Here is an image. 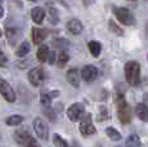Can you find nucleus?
Here are the masks:
<instances>
[{
    "label": "nucleus",
    "mask_w": 148,
    "mask_h": 147,
    "mask_svg": "<svg viewBox=\"0 0 148 147\" xmlns=\"http://www.w3.org/2000/svg\"><path fill=\"white\" fill-rule=\"evenodd\" d=\"M125 79L133 87L139 84V81H140V66L138 62L130 61L125 65Z\"/></svg>",
    "instance_id": "f257e3e1"
},
{
    "label": "nucleus",
    "mask_w": 148,
    "mask_h": 147,
    "mask_svg": "<svg viewBox=\"0 0 148 147\" xmlns=\"http://www.w3.org/2000/svg\"><path fill=\"white\" fill-rule=\"evenodd\" d=\"M116 104H117V116L120 119V121L122 124H129L132 121V116L133 112L130 106L126 103L124 95L119 94L117 98H116Z\"/></svg>",
    "instance_id": "f03ea898"
},
{
    "label": "nucleus",
    "mask_w": 148,
    "mask_h": 147,
    "mask_svg": "<svg viewBox=\"0 0 148 147\" xmlns=\"http://www.w3.org/2000/svg\"><path fill=\"white\" fill-rule=\"evenodd\" d=\"M113 13L117 17V19L121 22L122 25H126V26H132L135 23V18L132 14L129 9L126 8H113Z\"/></svg>",
    "instance_id": "7ed1b4c3"
},
{
    "label": "nucleus",
    "mask_w": 148,
    "mask_h": 147,
    "mask_svg": "<svg viewBox=\"0 0 148 147\" xmlns=\"http://www.w3.org/2000/svg\"><path fill=\"white\" fill-rule=\"evenodd\" d=\"M28 80L34 87H39L44 83L45 80V72L41 67H35L28 72Z\"/></svg>",
    "instance_id": "20e7f679"
},
{
    "label": "nucleus",
    "mask_w": 148,
    "mask_h": 147,
    "mask_svg": "<svg viewBox=\"0 0 148 147\" xmlns=\"http://www.w3.org/2000/svg\"><path fill=\"white\" fill-rule=\"evenodd\" d=\"M0 94L4 97L5 101L8 102H14L16 101V93L14 90L12 89L10 84H8L4 79L0 78Z\"/></svg>",
    "instance_id": "39448f33"
},
{
    "label": "nucleus",
    "mask_w": 148,
    "mask_h": 147,
    "mask_svg": "<svg viewBox=\"0 0 148 147\" xmlns=\"http://www.w3.org/2000/svg\"><path fill=\"white\" fill-rule=\"evenodd\" d=\"M84 115V106L81 103H73L67 110V116L71 121H79Z\"/></svg>",
    "instance_id": "423d86ee"
},
{
    "label": "nucleus",
    "mask_w": 148,
    "mask_h": 147,
    "mask_svg": "<svg viewBox=\"0 0 148 147\" xmlns=\"http://www.w3.org/2000/svg\"><path fill=\"white\" fill-rule=\"evenodd\" d=\"M80 132L82 135L88 137V135H92L95 133V128L93 125V121H92V116L90 115H85L84 119L81 120L80 123Z\"/></svg>",
    "instance_id": "0eeeda50"
},
{
    "label": "nucleus",
    "mask_w": 148,
    "mask_h": 147,
    "mask_svg": "<svg viewBox=\"0 0 148 147\" xmlns=\"http://www.w3.org/2000/svg\"><path fill=\"white\" fill-rule=\"evenodd\" d=\"M13 137H14V139H16L17 143H19V145H22L25 147H27L34 141V138L31 137V134L26 131V129H19V131H16L14 132V134H13Z\"/></svg>",
    "instance_id": "6e6552de"
},
{
    "label": "nucleus",
    "mask_w": 148,
    "mask_h": 147,
    "mask_svg": "<svg viewBox=\"0 0 148 147\" xmlns=\"http://www.w3.org/2000/svg\"><path fill=\"white\" fill-rule=\"evenodd\" d=\"M34 129H35L36 134L39 135V138L47 141L48 137H49V129H48V125L41 120V119H35L34 121Z\"/></svg>",
    "instance_id": "1a4fd4ad"
},
{
    "label": "nucleus",
    "mask_w": 148,
    "mask_h": 147,
    "mask_svg": "<svg viewBox=\"0 0 148 147\" xmlns=\"http://www.w3.org/2000/svg\"><path fill=\"white\" fill-rule=\"evenodd\" d=\"M81 78L84 79L86 83H92V81H94L95 79L98 78V70H97V67L93 66V65H88V66H85L81 71Z\"/></svg>",
    "instance_id": "9d476101"
},
{
    "label": "nucleus",
    "mask_w": 148,
    "mask_h": 147,
    "mask_svg": "<svg viewBox=\"0 0 148 147\" xmlns=\"http://www.w3.org/2000/svg\"><path fill=\"white\" fill-rule=\"evenodd\" d=\"M49 34V30L47 29H41V27H34L32 31H31V36H32V41L36 45H39L40 43L45 40V38Z\"/></svg>",
    "instance_id": "9b49d317"
},
{
    "label": "nucleus",
    "mask_w": 148,
    "mask_h": 147,
    "mask_svg": "<svg viewBox=\"0 0 148 147\" xmlns=\"http://www.w3.org/2000/svg\"><path fill=\"white\" fill-rule=\"evenodd\" d=\"M7 39L9 40V43L12 45H16L17 41L22 38V31L18 29H14V27H9L7 29Z\"/></svg>",
    "instance_id": "f8f14e48"
},
{
    "label": "nucleus",
    "mask_w": 148,
    "mask_h": 147,
    "mask_svg": "<svg viewBox=\"0 0 148 147\" xmlns=\"http://www.w3.org/2000/svg\"><path fill=\"white\" fill-rule=\"evenodd\" d=\"M67 80L71 85L73 87H79L80 85V71H79L76 67L70 69L67 72Z\"/></svg>",
    "instance_id": "ddd939ff"
},
{
    "label": "nucleus",
    "mask_w": 148,
    "mask_h": 147,
    "mask_svg": "<svg viewBox=\"0 0 148 147\" xmlns=\"http://www.w3.org/2000/svg\"><path fill=\"white\" fill-rule=\"evenodd\" d=\"M135 114L136 116L140 119L142 121L148 123V106L144 103H138L135 107Z\"/></svg>",
    "instance_id": "4468645a"
},
{
    "label": "nucleus",
    "mask_w": 148,
    "mask_h": 147,
    "mask_svg": "<svg viewBox=\"0 0 148 147\" xmlns=\"http://www.w3.org/2000/svg\"><path fill=\"white\" fill-rule=\"evenodd\" d=\"M31 17H32V21L35 23L40 25L42 21H44V17H45V10L40 7H36L31 10Z\"/></svg>",
    "instance_id": "2eb2a0df"
},
{
    "label": "nucleus",
    "mask_w": 148,
    "mask_h": 147,
    "mask_svg": "<svg viewBox=\"0 0 148 147\" xmlns=\"http://www.w3.org/2000/svg\"><path fill=\"white\" fill-rule=\"evenodd\" d=\"M67 29L70 32H72L73 35H79L82 31V23L79 19H71L67 23Z\"/></svg>",
    "instance_id": "dca6fc26"
},
{
    "label": "nucleus",
    "mask_w": 148,
    "mask_h": 147,
    "mask_svg": "<svg viewBox=\"0 0 148 147\" xmlns=\"http://www.w3.org/2000/svg\"><path fill=\"white\" fill-rule=\"evenodd\" d=\"M49 53H50L49 47H48V45H41V47H39L36 56H38V59L40 62H45V61H48V56H49Z\"/></svg>",
    "instance_id": "f3484780"
},
{
    "label": "nucleus",
    "mask_w": 148,
    "mask_h": 147,
    "mask_svg": "<svg viewBox=\"0 0 148 147\" xmlns=\"http://www.w3.org/2000/svg\"><path fill=\"white\" fill-rule=\"evenodd\" d=\"M125 147H142L140 139L136 134H132L127 137L126 142H125Z\"/></svg>",
    "instance_id": "a211bd4d"
},
{
    "label": "nucleus",
    "mask_w": 148,
    "mask_h": 147,
    "mask_svg": "<svg viewBox=\"0 0 148 147\" xmlns=\"http://www.w3.org/2000/svg\"><path fill=\"white\" fill-rule=\"evenodd\" d=\"M88 48H89L90 53H92L94 57H98L102 52V45L99 44L98 41H90V43L88 44Z\"/></svg>",
    "instance_id": "6ab92c4d"
},
{
    "label": "nucleus",
    "mask_w": 148,
    "mask_h": 147,
    "mask_svg": "<svg viewBox=\"0 0 148 147\" xmlns=\"http://www.w3.org/2000/svg\"><path fill=\"white\" fill-rule=\"evenodd\" d=\"M22 121H23V117H22L21 115H12V116H9L5 120V123L9 126H17V125H19Z\"/></svg>",
    "instance_id": "aec40b11"
},
{
    "label": "nucleus",
    "mask_w": 148,
    "mask_h": 147,
    "mask_svg": "<svg viewBox=\"0 0 148 147\" xmlns=\"http://www.w3.org/2000/svg\"><path fill=\"white\" fill-rule=\"evenodd\" d=\"M28 52H30V44H28L27 41H23V43L18 47L16 54L18 56V57H25L26 54H28Z\"/></svg>",
    "instance_id": "412c9836"
},
{
    "label": "nucleus",
    "mask_w": 148,
    "mask_h": 147,
    "mask_svg": "<svg viewBox=\"0 0 148 147\" xmlns=\"http://www.w3.org/2000/svg\"><path fill=\"white\" fill-rule=\"evenodd\" d=\"M106 134L111 138V141H120L121 139V134L116 131L115 128H111V126L106 129Z\"/></svg>",
    "instance_id": "4be33fe9"
},
{
    "label": "nucleus",
    "mask_w": 148,
    "mask_h": 147,
    "mask_svg": "<svg viewBox=\"0 0 148 147\" xmlns=\"http://www.w3.org/2000/svg\"><path fill=\"white\" fill-rule=\"evenodd\" d=\"M53 142H54V146L56 147H68L67 142L58 134H54L53 135Z\"/></svg>",
    "instance_id": "5701e85b"
},
{
    "label": "nucleus",
    "mask_w": 148,
    "mask_h": 147,
    "mask_svg": "<svg viewBox=\"0 0 148 147\" xmlns=\"http://www.w3.org/2000/svg\"><path fill=\"white\" fill-rule=\"evenodd\" d=\"M52 94H49V93H42L41 94V103L44 104L45 107H49L50 103H52Z\"/></svg>",
    "instance_id": "b1692460"
},
{
    "label": "nucleus",
    "mask_w": 148,
    "mask_h": 147,
    "mask_svg": "<svg viewBox=\"0 0 148 147\" xmlns=\"http://www.w3.org/2000/svg\"><path fill=\"white\" fill-rule=\"evenodd\" d=\"M68 54L64 50H62V52H59V56H58V63H59V66H64V65L67 63V61H68Z\"/></svg>",
    "instance_id": "393cba45"
},
{
    "label": "nucleus",
    "mask_w": 148,
    "mask_h": 147,
    "mask_svg": "<svg viewBox=\"0 0 148 147\" xmlns=\"http://www.w3.org/2000/svg\"><path fill=\"white\" fill-rule=\"evenodd\" d=\"M108 26H110V30H111V31H113V32H115L116 35H122V34H124L122 29H120V27H119L113 21H110V22H108Z\"/></svg>",
    "instance_id": "a878e982"
},
{
    "label": "nucleus",
    "mask_w": 148,
    "mask_h": 147,
    "mask_svg": "<svg viewBox=\"0 0 148 147\" xmlns=\"http://www.w3.org/2000/svg\"><path fill=\"white\" fill-rule=\"evenodd\" d=\"M49 17H50V21H52V23L56 25L57 22H58V13H57V10L54 9L53 7L49 8Z\"/></svg>",
    "instance_id": "bb28decb"
},
{
    "label": "nucleus",
    "mask_w": 148,
    "mask_h": 147,
    "mask_svg": "<svg viewBox=\"0 0 148 147\" xmlns=\"http://www.w3.org/2000/svg\"><path fill=\"white\" fill-rule=\"evenodd\" d=\"M53 45H56V47H58V48H63V49H66L68 45H70V43H68L67 40H64V39H59V40H54Z\"/></svg>",
    "instance_id": "cd10ccee"
},
{
    "label": "nucleus",
    "mask_w": 148,
    "mask_h": 147,
    "mask_svg": "<svg viewBox=\"0 0 148 147\" xmlns=\"http://www.w3.org/2000/svg\"><path fill=\"white\" fill-rule=\"evenodd\" d=\"M8 65V58H7V56L4 54V53L0 50V66L1 67H5Z\"/></svg>",
    "instance_id": "c85d7f7f"
},
{
    "label": "nucleus",
    "mask_w": 148,
    "mask_h": 147,
    "mask_svg": "<svg viewBox=\"0 0 148 147\" xmlns=\"http://www.w3.org/2000/svg\"><path fill=\"white\" fill-rule=\"evenodd\" d=\"M44 114L47 115V116L49 117L52 121H54V119H56V116H54V114L52 112V110H50V109H45V110H44Z\"/></svg>",
    "instance_id": "c756f323"
},
{
    "label": "nucleus",
    "mask_w": 148,
    "mask_h": 147,
    "mask_svg": "<svg viewBox=\"0 0 148 147\" xmlns=\"http://www.w3.org/2000/svg\"><path fill=\"white\" fill-rule=\"evenodd\" d=\"M54 61H56V53H54V52H50L49 56H48V62L52 65V63H54Z\"/></svg>",
    "instance_id": "7c9ffc66"
},
{
    "label": "nucleus",
    "mask_w": 148,
    "mask_h": 147,
    "mask_svg": "<svg viewBox=\"0 0 148 147\" xmlns=\"http://www.w3.org/2000/svg\"><path fill=\"white\" fill-rule=\"evenodd\" d=\"M94 1H95V0H82V3H84L85 7H89V5H92Z\"/></svg>",
    "instance_id": "2f4dec72"
},
{
    "label": "nucleus",
    "mask_w": 148,
    "mask_h": 147,
    "mask_svg": "<svg viewBox=\"0 0 148 147\" xmlns=\"http://www.w3.org/2000/svg\"><path fill=\"white\" fill-rule=\"evenodd\" d=\"M27 147H41V146H40V145H39V143H38V142H36V141H35V139H34V141H32V142H31V143H30V145H28Z\"/></svg>",
    "instance_id": "473e14b6"
},
{
    "label": "nucleus",
    "mask_w": 148,
    "mask_h": 147,
    "mask_svg": "<svg viewBox=\"0 0 148 147\" xmlns=\"http://www.w3.org/2000/svg\"><path fill=\"white\" fill-rule=\"evenodd\" d=\"M3 14H4V9H3V7H0V18L3 17Z\"/></svg>",
    "instance_id": "72a5a7b5"
},
{
    "label": "nucleus",
    "mask_w": 148,
    "mask_h": 147,
    "mask_svg": "<svg viewBox=\"0 0 148 147\" xmlns=\"http://www.w3.org/2000/svg\"><path fill=\"white\" fill-rule=\"evenodd\" d=\"M1 34H3V32H1V30H0V38H1Z\"/></svg>",
    "instance_id": "f704fd0d"
},
{
    "label": "nucleus",
    "mask_w": 148,
    "mask_h": 147,
    "mask_svg": "<svg viewBox=\"0 0 148 147\" xmlns=\"http://www.w3.org/2000/svg\"><path fill=\"white\" fill-rule=\"evenodd\" d=\"M30 1H38V0H30Z\"/></svg>",
    "instance_id": "c9c22d12"
},
{
    "label": "nucleus",
    "mask_w": 148,
    "mask_h": 147,
    "mask_svg": "<svg viewBox=\"0 0 148 147\" xmlns=\"http://www.w3.org/2000/svg\"><path fill=\"white\" fill-rule=\"evenodd\" d=\"M0 141H1V134H0Z\"/></svg>",
    "instance_id": "e433bc0d"
},
{
    "label": "nucleus",
    "mask_w": 148,
    "mask_h": 147,
    "mask_svg": "<svg viewBox=\"0 0 148 147\" xmlns=\"http://www.w3.org/2000/svg\"><path fill=\"white\" fill-rule=\"evenodd\" d=\"M0 3H1V0H0Z\"/></svg>",
    "instance_id": "4c0bfd02"
}]
</instances>
